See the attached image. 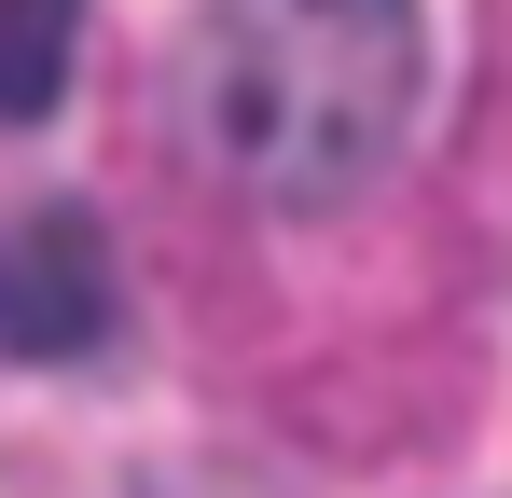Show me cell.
<instances>
[{"label": "cell", "mask_w": 512, "mask_h": 498, "mask_svg": "<svg viewBox=\"0 0 512 498\" xmlns=\"http://www.w3.org/2000/svg\"><path fill=\"white\" fill-rule=\"evenodd\" d=\"M111 332V236L70 194L0 208V360H84Z\"/></svg>", "instance_id": "obj_2"}, {"label": "cell", "mask_w": 512, "mask_h": 498, "mask_svg": "<svg viewBox=\"0 0 512 498\" xmlns=\"http://www.w3.org/2000/svg\"><path fill=\"white\" fill-rule=\"evenodd\" d=\"M70 56H84V28H70L56 0H14V14H0V125H42V111L70 97Z\"/></svg>", "instance_id": "obj_3"}, {"label": "cell", "mask_w": 512, "mask_h": 498, "mask_svg": "<svg viewBox=\"0 0 512 498\" xmlns=\"http://www.w3.org/2000/svg\"><path fill=\"white\" fill-rule=\"evenodd\" d=\"M416 14L388 0H277V14H208L180 42V111L222 153V180H250L263 208H346L416 125Z\"/></svg>", "instance_id": "obj_1"}]
</instances>
